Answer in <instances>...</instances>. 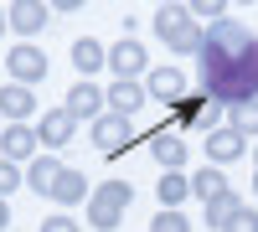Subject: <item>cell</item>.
I'll return each instance as SVG.
<instances>
[{
  "mask_svg": "<svg viewBox=\"0 0 258 232\" xmlns=\"http://www.w3.org/2000/svg\"><path fill=\"white\" fill-rule=\"evenodd\" d=\"M202 93L217 98L222 109H238V103L258 98V36L238 21H217L207 26L202 41Z\"/></svg>",
  "mask_w": 258,
  "mask_h": 232,
  "instance_id": "1",
  "label": "cell"
},
{
  "mask_svg": "<svg viewBox=\"0 0 258 232\" xmlns=\"http://www.w3.org/2000/svg\"><path fill=\"white\" fill-rule=\"evenodd\" d=\"M150 21H155V36H160L176 57H202L207 31L197 26V21H191V11H186V6H160Z\"/></svg>",
  "mask_w": 258,
  "mask_h": 232,
  "instance_id": "2",
  "label": "cell"
},
{
  "mask_svg": "<svg viewBox=\"0 0 258 232\" xmlns=\"http://www.w3.org/2000/svg\"><path fill=\"white\" fill-rule=\"evenodd\" d=\"M129 201H135V186L129 181H98L93 186V196H88V222L93 232H114L129 212Z\"/></svg>",
  "mask_w": 258,
  "mask_h": 232,
  "instance_id": "3",
  "label": "cell"
},
{
  "mask_svg": "<svg viewBox=\"0 0 258 232\" xmlns=\"http://www.w3.org/2000/svg\"><path fill=\"white\" fill-rule=\"evenodd\" d=\"M222 103L217 98H207V93H186L181 103H176V109H170V124H176V129H222Z\"/></svg>",
  "mask_w": 258,
  "mask_h": 232,
  "instance_id": "4",
  "label": "cell"
},
{
  "mask_svg": "<svg viewBox=\"0 0 258 232\" xmlns=\"http://www.w3.org/2000/svg\"><path fill=\"white\" fill-rule=\"evenodd\" d=\"M150 67V57H145V47L135 36H119L114 47H109V72H114V83H140V72Z\"/></svg>",
  "mask_w": 258,
  "mask_h": 232,
  "instance_id": "5",
  "label": "cell"
},
{
  "mask_svg": "<svg viewBox=\"0 0 258 232\" xmlns=\"http://www.w3.org/2000/svg\"><path fill=\"white\" fill-rule=\"evenodd\" d=\"M150 155H155V165H165V171H181L191 144H186V134L176 124H160V129H150Z\"/></svg>",
  "mask_w": 258,
  "mask_h": 232,
  "instance_id": "6",
  "label": "cell"
},
{
  "mask_svg": "<svg viewBox=\"0 0 258 232\" xmlns=\"http://www.w3.org/2000/svg\"><path fill=\"white\" fill-rule=\"evenodd\" d=\"M6 67H11V83H21V88H36V83L47 78V52L31 47V41H21V47H11Z\"/></svg>",
  "mask_w": 258,
  "mask_h": 232,
  "instance_id": "7",
  "label": "cell"
},
{
  "mask_svg": "<svg viewBox=\"0 0 258 232\" xmlns=\"http://www.w3.org/2000/svg\"><path fill=\"white\" fill-rule=\"evenodd\" d=\"M129 144H135V124H129V119H119V114H103L98 124H93V150L98 155H124L129 150Z\"/></svg>",
  "mask_w": 258,
  "mask_h": 232,
  "instance_id": "8",
  "label": "cell"
},
{
  "mask_svg": "<svg viewBox=\"0 0 258 232\" xmlns=\"http://www.w3.org/2000/svg\"><path fill=\"white\" fill-rule=\"evenodd\" d=\"M103 103H109V93H103L98 83H88V78H83V83H73V88H68V103H62V109H68L78 124H83V119H88V124H98L103 114H109Z\"/></svg>",
  "mask_w": 258,
  "mask_h": 232,
  "instance_id": "9",
  "label": "cell"
},
{
  "mask_svg": "<svg viewBox=\"0 0 258 232\" xmlns=\"http://www.w3.org/2000/svg\"><path fill=\"white\" fill-rule=\"evenodd\" d=\"M36 150H41V134L31 129V124H6V134H0V160H11V165H21V160H36Z\"/></svg>",
  "mask_w": 258,
  "mask_h": 232,
  "instance_id": "10",
  "label": "cell"
},
{
  "mask_svg": "<svg viewBox=\"0 0 258 232\" xmlns=\"http://www.w3.org/2000/svg\"><path fill=\"white\" fill-rule=\"evenodd\" d=\"M145 93L155 98V103H165V109H176V103L186 98V72H181V67H150Z\"/></svg>",
  "mask_w": 258,
  "mask_h": 232,
  "instance_id": "11",
  "label": "cell"
},
{
  "mask_svg": "<svg viewBox=\"0 0 258 232\" xmlns=\"http://www.w3.org/2000/svg\"><path fill=\"white\" fill-rule=\"evenodd\" d=\"M243 155H248V139L232 129V124H222V129L207 134V160L217 165V171H222V165H232V160H243Z\"/></svg>",
  "mask_w": 258,
  "mask_h": 232,
  "instance_id": "12",
  "label": "cell"
},
{
  "mask_svg": "<svg viewBox=\"0 0 258 232\" xmlns=\"http://www.w3.org/2000/svg\"><path fill=\"white\" fill-rule=\"evenodd\" d=\"M36 134H41V144H47V150H62V144H73L78 119H73L68 109H47V114H41V124H36Z\"/></svg>",
  "mask_w": 258,
  "mask_h": 232,
  "instance_id": "13",
  "label": "cell"
},
{
  "mask_svg": "<svg viewBox=\"0 0 258 232\" xmlns=\"http://www.w3.org/2000/svg\"><path fill=\"white\" fill-rule=\"evenodd\" d=\"M6 16H11V31H21V36H36V31L52 21V6H41V0H16V6H11Z\"/></svg>",
  "mask_w": 258,
  "mask_h": 232,
  "instance_id": "14",
  "label": "cell"
},
{
  "mask_svg": "<svg viewBox=\"0 0 258 232\" xmlns=\"http://www.w3.org/2000/svg\"><path fill=\"white\" fill-rule=\"evenodd\" d=\"M150 103V93H145V83H109V114H119V119H135L140 109Z\"/></svg>",
  "mask_w": 258,
  "mask_h": 232,
  "instance_id": "15",
  "label": "cell"
},
{
  "mask_svg": "<svg viewBox=\"0 0 258 232\" xmlns=\"http://www.w3.org/2000/svg\"><path fill=\"white\" fill-rule=\"evenodd\" d=\"M73 67L93 83V72L109 67V47H103V41H93V36H78V41H73Z\"/></svg>",
  "mask_w": 258,
  "mask_h": 232,
  "instance_id": "16",
  "label": "cell"
},
{
  "mask_svg": "<svg viewBox=\"0 0 258 232\" xmlns=\"http://www.w3.org/2000/svg\"><path fill=\"white\" fill-rule=\"evenodd\" d=\"M31 114H36V98H31V88H21V83H6V88H0V119L26 124Z\"/></svg>",
  "mask_w": 258,
  "mask_h": 232,
  "instance_id": "17",
  "label": "cell"
},
{
  "mask_svg": "<svg viewBox=\"0 0 258 232\" xmlns=\"http://www.w3.org/2000/svg\"><path fill=\"white\" fill-rule=\"evenodd\" d=\"M62 171H68L62 160H52V155H36V160L26 165V186H31L36 196H52V186H57V176H62Z\"/></svg>",
  "mask_w": 258,
  "mask_h": 232,
  "instance_id": "18",
  "label": "cell"
},
{
  "mask_svg": "<svg viewBox=\"0 0 258 232\" xmlns=\"http://www.w3.org/2000/svg\"><path fill=\"white\" fill-rule=\"evenodd\" d=\"M88 196H93V191H88V176L73 171V165H68V171L57 176V186H52V201H57V206H78V201H88Z\"/></svg>",
  "mask_w": 258,
  "mask_h": 232,
  "instance_id": "19",
  "label": "cell"
},
{
  "mask_svg": "<svg viewBox=\"0 0 258 232\" xmlns=\"http://www.w3.org/2000/svg\"><path fill=\"white\" fill-rule=\"evenodd\" d=\"M155 191H160V206H165V212H181V201L191 196V176H181V171H165Z\"/></svg>",
  "mask_w": 258,
  "mask_h": 232,
  "instance_id": "20",
  "label": "cell"
},
{
  "mask_svg": "<svg viewBox=\"0 0 258 232\" xmlns=\"http://www.w3.org/2000/svg\"><path fill=\"white\" fill-rule=\"evenodd\" d=\"M238 206H243V201L232 196V186H227L222 196H212V201H207V227H217V232H222L232 217H238Z\"/></svg>",
  "mask_w": 258,
  "mask_h": 232,
  "instance_id": "21",
  "label": "cell"
},
{
  "mask_svg": "<svg viewBox=\"0 0 258 232\" xmlns=\"http://www.w3.org/2000/svg\"><path fill=\"white\" fill-rule=\"evenodd\" d=\"M222 191H227V181H222V171H217V165H207V171H197V176H191V196L212 201V196H222Z\"/></svg>",
  "mask_w": 258,
  "mask_h": 232,
  "instance_id": "22",
  "label": "cell"
},
{
  "mask_svg": "<svg viewBox=\"0 0 258 232\" xmlns=\"http://www.w3.org/2000/svg\"><path fill=\"white\" fill-rule=\"evenodd\" d=\"M227 124H232V129H238L243 139H253V134H258V98H253V103H238Z\"/></svg>",
  "mask_w": 258,
  "mask_h": 232,
  "instance_id": "23",
  "label": "cell"
},
{
  "mask_svg": "<svg viewBox=\"0 0 258 232\" xmlns=\"http://www.w3.org/2000/svg\"><path fill=\"white\" fill-rule=\"evenodd\" d=\"M186 11H191V21L202 16V21H212V26H217V21H227V6H222V0H191Z\"/></svg>",
  "mask_w": 258,
  "mask_h": 232,
  "instance_id": "24",
  "label": "cell"
},
{
  "mask_svg": "<svg viewBox=\"0 0 258 232\" xmlns=\"http://www.w3.org/2000/svg\"><path fill=\"white\" fill-rule=\"evenodd\" d=\"M16 186H26V176H21V165H11V160H0V201H6Z\"/></svg>",
  "mask_w": 258,
  "mask_h": 232,
  "instance_id": "25",
  "label": "cell"
},
{
  "mask_svg": "<svg viewBox=\"0 0 258 232\" xmlns=\"http://www.w3.org/2000/svg\"><path fill=\"white\" fill-rule=\"evenodd\" d=\"M150 232H191V222H186L181 212H165V206H160V217L150 222Z\"/></svg>",
  "mask_w": 258,
  "mask_h": 232,
  "instance_id": "26",
  "label": "cell"
},
{
  "mask_svg": "<svg viewBox=\"0 0 258 232\" xmlns=\"http://www.w3.org/2000/svg\"><path fill=\"white\" fill-rule=\"evenodd\" d=\"M222 232H258V212H253V206H238V217H232Z\"/></svg>",
  "mask_w": 258,
  "mask_h": 232,
  "instance_id": "27",
  "label": "cell"
},
{
  "mask_svg": "<svg viewBox=\"0 0 258 232\" xmlns=\"http://www.w3.org/2000/svg\"><path fill=\"white\" fill-rule=\"evenodd\" d=\"M41 232H78V222H73L68 212H57V217H47V222H41Z\"/></svg>",
  "mask_w": 258,
  "mask_h": 232,
  "instance_id": "28",
  "label": "cell"
},
{
  "mask_svg": "<svg viewBox=\"0 0 258 232\" xmlns=\"http://www.w3.org/2000/svg\"><path fill=\"white\" fill-rule=\"evenodd\" d=\"M83 11V0H57V6H52V16H78Z\"/></svg>",
  "mask_w": 258,
  "mask_h": 232,
  "instance_id": "29",
  "label": "cell"
},
{
  "mask_svg": "<svg viewBox=\"0 0 258 232\" xmlns=\"http://www.w3.org/2000/svg\"><path fill=\"white\" fill-rule=\"evenodd\" d=\"M6 31H11V16H6V11H0V36H6Z\"/></svg>",
  "mask_w": 258,
  "mask_h": 232,
  "instance_id": "30",
  "label": "cell"
},
{
  "mask_svg": "<svg viewBox=\"0 0 258 232\" xmlns=\"http://www.w3.org/2000/svg\"><path fill=\"white\" fill-rule=\"evenodd\" d=\"M6 222H11V206H6V201H0V227H6Z\"/></svg>",
  "mask_w": 258,
  "mask_h": 232,
  "instance_id": "31",
  "label": "cell"
},
{
  "mask_svg": "<svg viewBox=\"0 0 258 232\" xmlns=\"http://www.w3.org/2000/svg\"><path fill=\"white\" fill-rule=\"evenodd\" d=\"M253 196H258V176H253Z\"/></svg>",
  "mask_w": 258,
  "mask_h": 232,
  "instance_id": "32",
  "label": "cell"
},
{
  "mask_svg": "<svg viewBox=\"0 0 258 232\" xmlns=\"http://www.w3.org/2000/svg\"><path fill=\"white\" fill-rule=\"evenodd\" d=\"M253 160H258V150H253Z\"/></svg>",
  "mask_w": 258,
  "mask_h": 232,
  "instance_id": "33",
  "label": "cell"
},
{
  "mask_svg": "<svg viewBox=\"0 0 258 232\" xmlns=\"http://www.w3.org/2000/svg\"><path fill=\"white\" fill-rule=\"evenodd\" d=\"M0 134H6V129H0Z\"/></svg>",
  "mask_w": 258,
  "mask_h": 232,
  "instance_id": "34",
  "label": "cell"
}]
</instances>
